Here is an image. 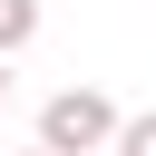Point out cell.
<instances>
[{"mask_svg":"<svg viewBox=\"0 0 156 156\" xmlns=\"http://www.w3.org/2000/svg\"><path fill=\"white\" fill-rule=\"evenodd\" d=\"M117 136H127V117H117L98 88H58V98L39 107V146H49V156H117Z\"/></svg>","mask_w":156,"mask_h":156,"instance_id":"1","label":"cell"},{"mask_svg":"<svg viewBox=\"0 0 156 156\" xmlns=\"http://www.w3.org/2000/svg\"><path fill=\"white\" fill-rule=\"evenodd\" d=\"M20 156H49V146H20Z\"/></svg>","mask_w":156,"mask_h":156,"instance_id":"5","label":"cell"},{"mask_svg":"<svg viewBox=\"0 0 156 156\" xmlns=\"http://www.w3.org/2000/svg\"><path fill=\"white\" fill-rule=\"evenodd\" d=\"M117 156H156V107H146V117H127V136H117Z\"/></svg>","mask_w":156,"mask_h":156,"instance_id":"3","label":"cell"},{"mask_svg":"<svg viewBox=\"0 0 156 156\" xmlns=\"http://www.w3.org/2000/svg\"><path fill=\"white\" fill-rule=\"evenodd\" d=\"M0 107H10V58H0Z\"/></svg>","mask_w":156,"mask_h":156,"instance_id":"4","label":"cell"},{"mask_svg":"<svg viewBox=\"0 0 156 156\" xmlns=\"http://www.w3.org/2000/svg\"><path fill=\"white\" fill-rule=\"evenodd\" d=\"M39 39V0H0V58H20Z\"/></svg>","mask_w":156,"mask_h":156,"instance_id":"2","label":"cell"}]
</instances>
